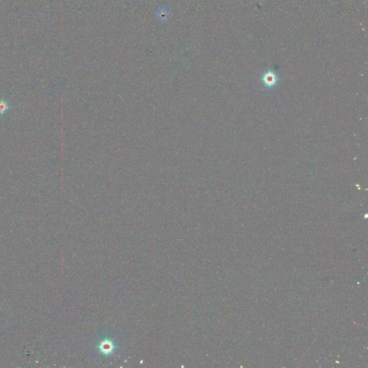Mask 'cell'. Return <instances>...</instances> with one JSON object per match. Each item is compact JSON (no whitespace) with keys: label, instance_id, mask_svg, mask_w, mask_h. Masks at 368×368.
I'll use <instances>...</instances> for the list:
<instances>
[{"label":"cell","instance_id":"6da1fadb","mask_svg":"<svg viewBox=\"0 0 368 368\" xmlns=\"http://www.w3.org/2000/svg\"><path fill=\"white\" fill-rule=\"evenodd\" d=\"M117 342L111 336L104 335L100 338L96 347V351L105 358H111L114 357L118 350Z\"/></svg>","mask_w":368,"mask_h":368},{"label":"cell","instance_id":"7a4b0ae2","mask_svg":"<svg viewBox=\"0 0 368 368\" xmlns=\"http://www.w3.org/2000/svg\"><path fill=\"white\" fill-rule=\"evenodd\" d=\"M279 76L275 71L268 69L263 72L260 77V82L264 88L268 91L274 90L278 84Z\"/></svg>","mask_w":368,"mask_h":368},{"label":"cell","instance_id":"3957f363","mask_svg":"<svg viewBox=\"0 0 368 368\" xmlns=\"http://www.w3.org/2000/svg\"><path fill=\"white\" fill-rule=\"evenodd\" d=\"M8 108V105L6 102H0V113H4V111H7Z\"/></svg>","mask_w":368,"mask_h":368}]
</instances>
